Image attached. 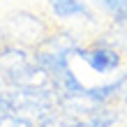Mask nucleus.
<instances>
[{
  "label": "nucleus",
  "instance_id": "obj_1",
  "mask_svg": "<svg viewBox=\"0 0 127 127\" xmlns=\"http://www.w3.org/2000/svg\"><path fill=\"white\" fill-rule=\"evenodd\" d=\"M0 69H2L9 88L49 83V76L32 60V49L16 44V42H9L5 37L0 39Z\"/></svg>",
  "mask_w": 127,
  "mask_h": 127
},
{
  "label": "nucleus",
  "instance_id": "obj_2",
  "mask_svg": "<svg viewBox=\"0 0 127 127\" xmlns=\"http://www.w3.org/2000/svg\"><path fill=\"white\" fill-rule=\"evenodd\" d=\"M5 93L9 97L14 111L23 118H30L35 125L58 111V95L53 93L51 83H44V86H14V88H7Z\"/></svg>",
  "mask_w": 127,
  "mask_h": 127
},
{
  "label": "nucleus",
  "instance_id": "obj_3",
  "mask_svg": "<svg viewBox=\"0 0 127 127\" xmlns=\"http://www.w3.org/2000/svg\"><path fill=\"white\" fill-rule=\"evenodd\" d=\"M58 23L49 14H35L30 9H16L5 21V39L35 49Z\"/></svg>",
  "mask_w": 127,
  "mask_h": 127
},
{
  "label": "nucleus",
  "instance_id": "obj_4",
  "mask_svg": "<svg viewBox=\"0 0 127 127\" xmlns=\"http://www.w3.org/2000/svg\"><path fill=\"white\" fill-rule=\"evenodd\" d=\"M79 60H83L88 67H90V72L99 74V76H106V74H113L123 67L125 63V53L120 49H116L113 44L104 42L99 35H95L90 42H86L83 46L79 49L76 53Z\"/></svg>",
  "mask_w": 127,
  "mask_h": 127
},
{
  "label": "nucleus",
  "instance_id": "obj_5",
  "mask_svg": "<svg viewBox=\"0 0 127 127\" xmlns=\"http://www.w3.org/2000/svg\"><path fill=\"white\" fill-rule=\"evenodd\" d=\"M46 5V14L56 23H72V21H88L95 23L97 14L86 0H44Z\"/></svg>",
  "mask_w": 127,
  "mask_h": 127
},
{
  "label": "nucleus",
  "instance_id": "obj_6",
  "mask_svg": "<svg viewBox=\"0 0 127 127\" xmlns=\"http://www.w3.org/2000/svg\"><path fill=\"white\" fill-rule=\"evenodd\" d=\"M53 93L58 95V99H72V97H83L86 95V86L81 83V79L74 74V69H65L63 74L58 76H51L49 79Z\"/></svg>",
  "mask_w": 127,
  "mask_h": 127
},
{
  "label": "nucleus",
  "instance_id": "obj_7",
  "mask_svg": "<svg viewBox=\"0 0 127 127\" xmlns=\"http://www.w3.org/2000/svg\"><path fill=\"white\" fill-rule=\"evenodd\" d=\"M120 116V106H95L88 116H83V120L88 127H113Z\"/></svg>",
  "mask_w": 127,
  "mask_h": 127
},
{
  "label": "nucleus",
  "instance_id": "obj_8",
  "mask_svg": "<svg viewBox=\"0 0 127 127\" xmlns=\"http://www.w3.org/2000/svg\"><path fill=\"white\" fill-rule=\"evenodd\" d=\"M93 5L116 26H127V0H93Z\"/></svg>",
  "mask_w": 127,
  "mask_h": 127
},
{
  "label": "nucleus",
  "instance_id": "obj_9",
  "mask_svg": "<svg viewBox=\"0 0 127 127\" xmlns=\"http://www.w3.org/2000/svg\"><path fill=\"white\" fill-rule=\"evenodd\" d=\"M0 127H37L30 118H23V116H19V113H12V116H7L5 120H0Z\"/></svg>",
  "mask_w": 127,
  "mask_h": 127
},
{
  "label": "nucleus",
  "instance_id": "obj_10",
  "mask_svg": "<svg viewBox=\"0 0 127 127\" xmlns=\"http://www.w3.org/2000/svg\"><path fill=\"white\" fill-rule=\"evenodd\" d=\"M12 113H16V111H14V106H12L7 93H0V120H5V118L12 116Z\"/></svg>",
  "mask_w": 127,
  "mask_h": 127
},
{
  "label": "nucleus",
  "instance_id": "obj_11",
  "mask_svg": "<svg viewBox=\"0 0 127 127\" xmlns=\"http://www.w3.org/2000/svg\"><path fill=\"white\" fill-rule=\"evenodd\" d=\"M7 88H9V86H7V81H5V74H2V69H0V93H5Z\"/></svg>",
  "mask_w": 127,
  "mask_h": 127
},
{
  "label": "nucleus",
  "instance_id": "obj_12",
  "mask_svg": "<svg viewBox=\"0 0 127 127\" xmlns=\"http://www.w3.org/2000/svg\"><path fill=\"white\" fill-rule=\"evenodd\" d=\"M113 127H127V125H113Z\"/></svg>",
  "mask_w": 127,
  "mask_h": 127
}]
</instances>
